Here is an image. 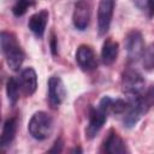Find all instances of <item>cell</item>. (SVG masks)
Listing matches in <instances>:
<instances>
[{"instance_id":"6da1fadb","label":"cell","mask_w":154,"mask_h":154,"mask_svg":"<svg viewBox=\"0 0 154 154\" xmlns=\"http://www.w3.org/2000/svg\"><path fill=\"white\" fill-rule=\"evenodd\" d=\"M112 101H113V99H111L109 96H103L96 107L91 106L89 108L88 125L85 128V137L88 140L94 138L99 134V131L101 130L103 124L106 123L107 117L111 113Z\"/></svg>"},{"instance_id":"7a4b0ae2","label":"cell","mask_w":154,"mask_h":154,"mask_svg":"<svg viewBox=\"0 0 154 154\" xmlns=\"http://www.w3.org/2000/svg\"><path fill=\"white\" fill-rule=\"evenodd\" d=\"M1 51L8 67L13 71H18L24 61V52L18 43L16 36L11 32H1Z\"/></svg>"},{"instance_id":"3957f363","label":"cell","mask_w":154,"mask_h":154,"mask_svg":"<svg viewBox=\"0 0 154 154\" xmlns=\"http://www.w3.org/2000/svg\"><path fill=\"white\" fill-rule=\"evenodd\" d=\"M29 134L37 141L48 138L53 132V119L43 111H38L32 114L28 124Z\"/></svg>"},{"instance_id":"277c9868","label":"cell","mask_w":154,"mask_h":154,"mask_svg":"<svg viewBox=\"0 0 154 154\" xmlns=\"http://www.w3.org/2000/svg\"><path fill=\"white\" fill-rule=\"evenodd\" d=\"M144 78L136 70L129 69L122 76V90L126 97L142 96L144 94Z\"/></svg>"},{"instance_id":"5b68a950","label":"cell","mask_w":154,"mask_h":154,"mask_svg":"<svg viewBox=\"0 0 154 154\" xmlns=\"http://www.w3.org/2000/svg\"><path fill=\"white\" fill-rule=\"evenodd\" d=\"M124 43H125V49H126L129 61L135 63L140 58H142V54L144 52V42H143V36L141 31L136 29L129 31L125 36Z\"/></svg>"},{"instance_id":"8992f818","label":"cell","mask_w":154,"mask_h":154,"mask_svg":"<svg viewBox=\"0 0 154 154\" xmlns=\"http://www.w3.org/2000/svg\"><path fill=\"white\" fill-rule=\"evenodd\" d=\"M116 0H100L97 7V32L100 36L106 35L109 29Z\"/></svg>"},{"instance_id":"52a82bcc","label":"cell","mask_w":154,"mask_h":154,"mask_svg":"<svg viewBox=\"0 0 154 154\" xmlns=\"http://www.w3.org/2000/svg\"><path fill=\"white\" fill-rule=\"evenodd\" d=\"M48 101L53 108L59 107L66 96V89L61 78L57 75H53L48 78Z\"/></svg>"},{"instance_id":"ba28073f","label":"cell","mask_w":154,"mask_h":154,"mask_svg":"<svg viewBox=\"0 0 154 154\" xmlns=\"http://www.w3.org/2000/svg\"><path fill=\"white\" fill-rule=\"evenodd\" d=\"M76 61L81 70L93 71L97 67V58L91 46L81 45L76 51Z\"/></svg>"},{"instance_id":"9c48e42d","label":"cell","mask_w":154,"mask_h":154,"mask_svg":"<svg viewBox=\"0 0 154 154\" xmlns=\"http://www.w3.org/2000/svg\"><path fill=\"white\" fill-rule=\"evenodd\" d=\"M90 5L84 0H78L75 4L72 13V23L76 29L83 31L90 23Z\"/></svg>"},{"instance_id":"30bf717a","label":"cell","mask_w":154,"mask_h":154,"mask_svg":"<svg viewBox=\"0 0 154 154\" xmlns=\"http://www.w3.org/2000/svg\"><path fill=\"white\" fill-rule=\"evenodd\" d=\"M101 152L107 154H123L128 152V148L124 140L114 130L111 129L102 142Z\"/></svg>"},{"instance_id":"8fae6325","label":"cell","mask_w":154,"mask_h":154,"mask_svg":"<svg viewBox=\"0 0 154 154\" xmlns=\"http://www.w3.org/2000/svg\"><path fill=\"white\" fill-rule=\"evenodd\" d=\"M48 17L49 13L47 10H41L36 13H34L28 22V26L30 29V31L37 37V38H42L46 31V26H47V22H48Z\"/></svg>"},{"instance_id":"7c38bea8","label":"cell","mask_w":154,"mask_h":154,"mask_svg":"<svg viewBox=\"0 0 154 154\" xmlns=\"http://www.w3.org/2000/svg\"><path fill=\"white\" fill-rule=\"evenodd\" d=\"M20 89L22 91L30 96L36 91L37 88V75L32 67H26L20 72V76L18 77Z\"/></svg>"},{"instance_id":"4fadbf2b","label":"cell","mask_w":154,"mask_h":154,"mask_svg":"<svg viewBox=\"0 0 154 154\" xmlns=\"http://www.w3.org/2000/svg\"><path fill=\"white\" fill-rule=\"evenodd\" d=\"M119 52V45L118 42L113 41L111 37L106 38L102 48H101V60L105 65H112L118 57Z\"/></svg>"},{"instance_id":"5bb4252c","label":"cell","mask_w":154,"mask_h":154,"mask_svg":"<svg viewBox=\"0 0 154 154\" xmlns=\"http://www.w3.org/2000/svg\"><path fill=\"white\" fill-rule=\"evenodd\" d=\"M17 132V118L11 117L5 120L1 131V147L5 148L12 143Z\"/></svg>"},{"instance_id":"9a60e30c","label":"cell","mask_w":154,"mask_h":154,"mask_svg":"<svg viewBox=\"0 0 154 154\" xmlns=\"http://www.w3.org/2000/svg\"><path fill=\"white\" fill-rule=\"evenodd\" d=\"M20 84L18 78L16 77H10L7 79L6 83V94H7V99L10 101V103L12 106H14L19 99V93H20Z\"/></svg>"},{"instance_id":"2e32d148","label":"cell","mask_w":154,"mask_h":154,"mask_svg":"<svg viewBox=\"0 0 154 154\" xmlns=\"http://www.w3.org/2000/svg\"><path fill=\"white\" fill-rule=\"evenodd\" d=\"M34 5H35V0H17L12 6V13L16 17H22Z\"/></svg>"},{"instance_id":"e0dca14e","label":"cell","mask_w":154,"mask_h":154,"mask_svg":"<svg viewBox=\"0 0 154 154\" xmlns=\"http://www.w3.org/2000/svg\"><path fill=\"white\" fill-rule=\"evenodd\" d=\"M142 64L146 70L154 69V43H150L142 54Z\"/></svg>"},{"instance_id":"ac0fdd59","label":"cell","mask_w":154,"mask_h":154,"mask_svg":"<svg viewBox=\"0 0 154 154\" xmlns=\"http://www.w3.org/2000/svg\"><path fill=\"white\" fill-rule=\"evenodd\" d=\"M135 6L141 10L148 18L154 17V0H132Z\"/></svg>"},{"instance_id":"d6986e66","label":"cell","mask_w":154,"mask_h":154,"mask_svg":"<svg viewBox=\"0 0 154 154\" xmlns=\"http://www.w3.org/2000/svg\"><path fill=\"white\" fill-rule=\"evenodd\" d=\"M143 99H144L146 103H147L149 107L154 105V85H152L147 91H144Z\"/></svg>"},{"instance_id":"ffe728a7","label":"cell","mask_w":154,"mask_h":154,"mask_svg":"<svg viewBox=\"0 0 154 154\" xmlns=\"http://www.w3.org/2000/svg\"><path fill=\"white\" fill-rule=\"evenodd\" d=\"M61 148H63V142H61V140H57V141L54 142L53 148H51V149H49V152L60 153V152H61Z\"/></svg>"},{"instance_id":"44dd1931","label":"cell","mask_w":154,"mask_h":154,"mask_svg":"<svg viewBox=\"0 0 154 154\" xmlns=\"http://www.w3.org/2000/svg\"><path fill=\"white\" fill-rule=\"evenodd\" d=\"M51 48H52V53L57 54V45H55V37L54 36H52V40H51Z\"/></svg>"}]
</instances>
